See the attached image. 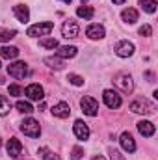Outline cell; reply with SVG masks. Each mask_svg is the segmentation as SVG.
Masks as SVG:
<instances>
[{"label": "cell", "mask_w": 158, "mask_h": 160, "mask_svg": "<svg viewBox=\"0 0 158 160\" xmlns=\"http://www.w3.org/2000/svg\"><path fill=\"white\" fill-rule=\"evenodd\" d=\"M21 130L26 134V136H30V138H37L41 134V127L39 123L34 119V118H26V119L21 123Z\"/></svg>", "instance_id": "3957f363"}, {"label": "cell", "mask_w": 158, "mask_h": 160, "mask_svg": "<svg viewBox=\"0 0 158 160\" xmlns=\"http://www.w3.org/2000/svg\"><path fill=\"white\" fill-rule=\"evenodd\" d=\"M86 36L89 39H102L106 36V32H104V26L102 24H89L87 30H86Z\"/></svg>", "instance_id": "7c38bea8"}, {"label": "cell", "mask_w": 158, "mask_h": 160, "mask_svg": "<svg viewBox=\"0 0 158 160\" xmlns=\"http://www.w3.org/2000/svg\"><path fill=\"white\" fill-rule=\"evenodd\" d=\"M0 84H4V78H2V77H0Z\"/></svg>", "instance_id": "8d00e7d4"}, {"label": "cell", "mask_w": 158, "mask_h": 160, "mask_svg": "<svg viewBox=\"0 0 158 160\" xmlns=\"http://www.w3.org/2000/svg\"><path fill=\"white\" fill-rule=\"evenodd\" d=\"M140 6L147 11V13H155L156 11V0H140Z\"/></svg>", "instance_id": "cb8c5ba5"}, {"label": "cell", "mask_w": 158, "mask_h": 160, "mask_svg": "<svg viewBox=\"0 0 158 160\" xmlns=\"http://www.w3.org/2000/svg\"><path fill=\"white\" fill-rule=\"evenodd\" d=\"M6 149H7V155H9L11 158H19V157L22 155V143H21L17 138H9Z\"/></svg>", "instance_id": "9c48e42d"}, {"label": "cell", "mask_w": 158, "mask_h": 160, "mask_svg": "<svg viewBox=\"0 0 158 160\" xmlns=\"http://www.w3.org/2000/svg\"><path fill=\"white\" fill-rule=\"evenodd\" d=\"M62 2H65V4H69V2H71V0H62Z\"/></svg>", "instance_id": "d590c367"}, {"label": "cell", "mask_w": 158, "mask_h": 160, "mask_svg": "<svg viewBox=\"0 0 158 160\" xmlns=\"http://www.w3.org/2000/svg\"><path fill=\"white\" fill-rule=\"evenodd\" d=\"M45 63L48 67H52V69H62L63 67V62L60 58H45Z\"/></svg>", "instance_id": "4316f807"}, {"label": "cell", "mask_w": 158, "mask_h": 160, "mask_svg": "<svg viewBox=\"0 0 158 160\" xmlns=\"http://www.w3.org/2000/svg\"><path fill=\"white\" fill-rule=\"evenodd\" d=\"M77 15H78L80 19H86V21H89V19H93V15H95V9H93L91 6H80L78 9H77Z\"/></svg>", "instance_id": "44dd1931"}, {"label": "cell", "mask_w": 158, "mask_h": 160, "mask_svg": "<svg viewBox=\"0 0 158 160\" xmlns=\"http://www.w3.org/2000/svg\"><path fill=\"white\" fill-rule=\"evenodd\" d=\"M41 47H45V48H50V50H54V48H58V39H54V38H43L39 41Z\"/></svg>", "instance_id": "484cf974"}, {"label": "cell", "mask_w": 158, "mask_h": 160, "mask_svg": "<svg viewBox=\"0 0 158 160\" xmlns=\"http://www.w3.org/2000/svg\"><path fill=\"white\" fill-rule=\"evenodd\" d=\"M7 75L13 78H26L28 77V65L24 62H13L7 65Z\"/></svg>", "instance_id": "277c9868"}, {"label": "cell", "mask_w": 158, "mask_h": 160, "mask_svg": "<svg viewBox=\"0 0 158 160\" xmlns=\"http://www.w3.org/2000/svg\"><path fill=\"white\" fill-rule=\"evenodd\" d=\"M138 130H140V134H141V136L151 138V136L156 132V127H155L151 121H140V123H138Z\"/></svg>", "instance_id": "e0dca14e"}, {"label": "cell", "mask_w": 158, "mask_h": 160, "mask_svg": "<svg viewBox=\"0 0 158 160\" xmlns=\"http://www.w3.org/2000/svg\"><path fill=\"white\" fill-rule=\"evenodd\" d=\"M121 17H123V21H125V22H128V24H134V22L138 21V11H136L134 8H126V9H123Z\"/></svg>", "instance_id": "d6986e66"}, {"label": "cell", "mask_w": 158, "mask_h": 160, "mask_svg": "<svg viewBox=\"0 0 158 160\" xmlns=\"http://www.w3.org/2000/svg\"><path fill=\"white\" fill-rule=\"evenodd\" d=\"M82 2H87V0H82Z\"/></svg>", "instance_id": "f35d334b"}, {"label": "cell", "mask_w": 158, "mask_h": 160, "mask_svg": "<svg viewBox=\"0 0 158 160\" xmlns=\"http://www.w3.org/2000/svg\"><path fill=\"white\" fill-rule=\"evenodd\" d=\"M153 34V28L149 26V24H143L141 28H140V36H143V38H149Z\"/></svg>", "instance_id": "1f68e13d"}, {"label": "cell", "mask_w": 158, "mask_h": 160, "mask_svg": "<svg viewBox=\"0 0 158 160\" xmlns=\"http://www.w3.org/2000/svg\"><path fill=\"white\" fill-rule=\"evenodd\" d=\"M82 157H84L82 147H73V151H71V160H80Z\"/></svg>", "instance_id": "f546056e"}, {"label": "cell", "mask_w": 158, "mask_h": 160, "mask_svg": "<svg viewBox=\"0 0 158 160\" xmlns=\"http://www.w3.org/2000/svg\"><path fill=\"white\" fill-rule=\"evenodd\" d=\"M119 142H121V147H123L126 153H134V151H136V142H134V138H132L130 132H123L121 138H119Z\"/></svg>", "instance_id": "4fadbf2b"}, {"label": "cell", "mask_w": 158, "mask_h": 160, "mask_svg": "<svg viewBox=\"0 0 158 160\" xmlns=\"http://www.w3.org/2000/svg\"><path fill=\"white\" fill-rule=\"evenodd\" d=\"M24 95L32 101H41L43 99V88L39 84H30L26 89H24Z\"/></svg>", "instance_id": "2e32d148"}, {"label": "cell", "mask_w": 158, "mask_h": 160, "mask_svg": "<svg viewBox=\"0 0 158 160\" xmlns=\"http://www.w3.org/2000/svg\"><path fill=\"white\" fill-rule=\"evenodd\" d=\"M0 147H2V140H0Z\"/></svg>", "instance_id": "74e56055"}, {"label": "cell", "mask_w": 158, "mask_h": 160, "mask_svg": "<svg viewBox=\"0 0 158 160\" xmlns=\"http://www.w3.org/2000/svg\"><path fill=\"white\" fill-rule=\"evenodd\" d=\"M130 110H132L134 114H153V112H155V104H153L149 99L140 97V99H136V101L130 102Z\"/></svg>", "instance_id": "6da1fadb"}, {"label": "cell", "mask_w": 158, "mask_h": 160, "mask_svg": "<svg viewBox=\"0 0 158 160\" xmlns=\"http://www.w3.org/2000/svg\"><path fill=\"white\" fill-rule=\"evenodd\" d=\"M108 153H110V158H112V160H126V158H125V157H123V155L117 151V149H114V147H110V149H108Z\"/></svg>", "instance_id": "4dcf8cb0"}, {"label": "cell", "mask_w": 158, "mask_h": 160, "mask_svg": "<svg viewBox=\"0 0 158 160\" xmlns=\"http://www.w3.org/2000/svg\"><path fill=\"white\" fill-rule=\"evenodd\" d=\"M9 110H11L9 99H7V97H4V95H0V116H2V118H4V116H7V114H9Z\"/></svg>", "instance_id": "603a6c76"}, {"label": "cell", "mask_w": 158, "mask_h": 160, "mask_svg": "<svg viewBox=\"0 0 158 160\" xmlns=\"http://www.w3.org/2000/svg\"><path fill=\"white\" fill-rule=\"evenodd\" d=\"M39 157L43 160H60L58 155H54L50 149H47V147H39Z\"/></svg>", "instance_id": "d4e9b609"}, {"label": "cell", "mask_w": 158, "mask_h": 160, "mask_svg": "<svg viewBox=\"0 0 158 160\" xmlns=\"http://www.w3.org/2000/svg\"><path fill=\"white\" fill-rule=\"evenodd\" d=\"M0 65H2V63H0Z\"/></svg>", "instance_id": "ab89813d"}, {"label": "cell", "mask_w": 158, "mask_h": 160, "mask_svg": "<svg viewBox=\"0 0 158 160\" xmlns=\"http://www.w3.org/2000/svg\"><path fill=\"white\" fill-rule=\"evenodd\" d=\"M67 80H69L73 86H84V78L78 77V75H73V73H71V75H67Z\"/></svg>", "instance_id": "f1b7e54d"}, {"label": "cell", "mask_w": 158, "mask_h": 160, "mask_svg": "<svg viewBox=\"0 0 158 160\" xmlns=\"http://www.w3.org/2000/svg\"><path fill=\"white\" fill-rule=\"evenodd\" d=\"M114 50H116V54H117L119 58H128V56L134 54V45L130 41H119Z\"/></svg>", "instance_id": "30bf717a"}, {"label": "cell", "mask_w": 158, "mask_h": 160, "mask_svg": "<svg viewBox=\"0 0 158 160\" xmlns=\"http://www.w3.org/2000/svg\"><path fill=\"white\" fill-rule=\"evenodd\" d=\"M52 30H54V24H52V22H39V24L30 26L26 34H28L30 38H37V36H48Z\"/></svg>", "instance_id": "8992f818"}, {"label": "cell", "mask_w": 158, "mask_h": 160, "mask_svg": "<svg viewBox=\"0 0 158 160\" xmlns=\"http://www.w3.org/2000/svg\"><path fill=\"white\" fill-rule=\"evenodd\" d=\"M15 108H17L21 114H32V112H34V106H32L28 101H19V102L15 104Z\"/></svg>", "instance_id": "7402d4cb"}, {"label": "cell", "mask_w": 158, "mask_h": 160, "mask_svg": "<svg viewBox=\"0 0 158 160\" xmlns=\"http://www.w3.org/2000/svg\"><path fill=\"white\" fill-rule=\"evenodd\" d=\"M78 32H80L78 22L73 21V19H67V21L63 22V26H62V34H63L65 39H75V38L78 36Z\"/></svg>", "instance_id": "52a82bcc"}, {"label": "cell", "mask_w": 158, "mask_h": 160, "mask_svg": "<svg viewBox=\"0 0 158 160\" xmlns=\"http://www.w3.org/2000/svg\"><path fill=\"white\" fill-rule=\"evenodd\" d=\"M102 99H104L106 106H108V108H112V110H116V108L121 106V95H119L117 91H114V89H104Z\"/></svg>", "instance_id": "ba28073f"}, {"label": "cell", "mask_w": 158, "mask_h": 160, "mask_svg": "<svg viewBox=\"0 0 158 160\" xmlns=\"http://www.w3.org/2000/svg\"><path fill=\"white\" fill-rule=\"evenodd\" d=\"M112 2H114V4H123L125 0H112Z\"/></svg>", "instance_id": "e575fe53"}, {"label": "cell", "mask_w": 158, "mask_h": 160, "mask_svg": "<svg viewBox=\"0 0 158 160\" xmlns=\"http://www.w3.org/2000/svg\"><path fill=\"white\" fill-rule=\"evenodd\" d=\"M13 13H15V17H17L19 22H28V21H30V9H28V6H24V4H17V6L13 8Z\"/></svg>", "instance_id": "5bb4252c"}, {"label": "cell", "mask_w": 158, "mask_h": 160, "mask_svg": "<svg viewBox=\"0 0 158 160\" xmlns=\"http://www.w3.org/2000/svg\"><path fill=\"white\" fill-rule=\"evenodd\" d=\"M77 52H78V50H77V47H73V45H71V47H69V45H67V47H58L56 58H75Z\"/></svg>", "instance_id": "ac0fdd59"}, {"label": "cell", "mask_w": 158, "mask_h": 160, "mask_svg": "<svg viewBox=\"0 0 158 160\" xmlns=\"http://www.w3.org/2000/svg\"><path fill=\"white\" fill-rule=\"evenodd\" d=\"M114 84L123 93H132V89H134V82H132V77L128 73H117L114 77Z\"/></svg>", "instance_id": "7a4b0ae2"}, {"label": "cell", "mask_w": 158, "mask_h": 160, "mask_svg": "<svg viewBox=\"0 0 158 160\" xmlns=\"http://www.w3.org/2000/svg\"><path fill=\"white\" fill-rule=\"evenodd\" d=\"M15 36H17L15 30H0V43H6V41L13 39Z\"/></svg>", "instance_id": "83f0119b"}, {"label": "cell", "mask_w": 158, "mask_h": 160, "mask_svg": "<svg viewBox=\"0 0 158 160\" xmlns=\"http://www.w3.org/2000/svg\"><path fill=\"white\" fill-rule=\"evenodd\" d=\"M73 130H75V136H77L78 140H87V138H89V127H87V125H86L82 119L75 121Z\"/></svg>", "instance_id": "8fae6325"}, {"label": "cell", "mask_w": 158, "mask_h": 160, "mask_svg": "<svg viewBox=\"0 0 158 160\" xmlns=\"http://www.w3.org/2000/svg\"><path fill=\"white\" fill-rule=\"evenodd\" d=\"M21 93H22L21 86H17V84H11V86H9V95H15V97H17V95H21Z\"/></svg>", "instance_id": "d6a6232c"}, {"label": "cell", "mask_w": 158, "mask_h": 160, "mask_svg": "<svg viewBox=\"0 0 158 160\" xmlns=\"http://www.w3.org/2000/svg\"><path fill=\"white\" fill-rule=\"evenodd\" d=\"M80 106H82V112L86 114V116H97L99 114V102L93 99V97H82V101H80Z\"/></svg>", "instance_id": "5b68a950"}, {"label": "cell", "mask_w": 158, "mask_h": 160, "mask_svg": "<svg viewBox=\"0 0 158 160\" xmlns=\"http://www.w3.org/2000/svg\"><path fill=\"white\" fill-rule=\"evenodd\" d=\"M52 116H54V118H60V119L69 118V116H71V108H69V104H67V102H58V104H54V108H52Z\"/></svg>", "instance_id": "9a60e30c"}, {"label": "cell", "mask_w": 158, "mask_h": 160, "mask_svg": "<svg viewBox=\"0 0 158 160\" xmlns=\"http://www.w3.org/2000/svg\"><path fill=\"white\" fill-rule=\"evenodd\" d=\"M19 56V48L17 47H2L0 48V58H6V60H13Z\"/></svg>", "instance_id": "ffe728a7"}, {"label": "cell", "mask_w": 158, "mask_h": 160, "mask_svg": "<svg viewBox=\"0 0 158 160\" xmlns=\"http://www.w3.org/2000/svg\"><path fill=\"white\" fill-rule=\"evenodd\" d=\"M93 160H106V158H104V157H101V155H99V157H95V158H93Z\"/></svg>", "instance_id": "836d02e7"}]
</instances>
